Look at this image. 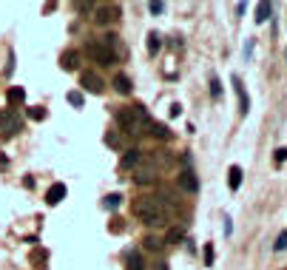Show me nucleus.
<instances>
[{
    "label": "nucleus",
    "instance_id": "f257e3e1",
    "mask_svg": "<svg viewBox=\"0 0 287 270\" xmlns=\"http://www.w3.org/2000/svg\"><path fill=\"white\" fill-rule=\"evenodd\" d=\"M131 213L148 228H159L168 222V208L159 196H136L134 205H131Z\"/></svg>",
    "mask_w": 287,
    "mask_h": 270
},
{
    "label": "nucleus",
    "instance_id": "f03ea898",
    "mask_svg": "<svg viewBox=\"0 0 287 270\" xmlns=\"http://www.w3.org/2000/svg\"><path fill=\"white\" fill-rule=\"evenodd\" d=\"M117 125L125 134L139 136V134H145V128L151 125V119H148V111L142 105H125V108L117 111Z\"/></svg>",
    "mask_w": 287,
    "mask_h": 270
},
{
    "label": "nucleus",
    "instance_id": "7ed1b4c3",
    "mask_svg": "<svg viewBox=\"0 0 287 270\" xmlns=\"http://www.w3.org/2000/svg\"><path fill=\"white\" fill-rule=\"evenodd\" d=\"M85 54H88V57H91L94 63H100V66H111V63L117 60V54L108 49V46H105L102 40H91V43L85 46Z\"/></svg>",
    "mask_w": 287,
    "mask_h": 270
},
{
    "label": "nucleus",
    "instance_id": "20e7f679",
    "mask_svg": "<svg viewBox=\"0 0 287 270\" xmlns=\"http://www.w3.org/2000/svg\"><path fill=\"white\" fill-rule=\"evenodd\" d=\"M131 179H134L136 185H151L153 179H156V162L153 159H142L136 168H131Z\"/></svg>",
    "mask_w": 287,
    "mask_h": 270
},
{
    "label": "nucleus",
    "instance_id": "39448f33",
    "mask_svg": "<svg viewBox=\"0 0 287 270\" xmlns=\"http://www.w3.org/2000/svg\"><path fill=\"white\" fill-rule=\"evenodd\" d=\"M17 131H23V119H20V114H15L12 108L3 111V114H0V134L9 139V136H15Z\"/></svg>",
    "mask_w": 287,
    "mask_h": 270
},
{
    "label": "nucleus",
    "instance_id": "423d86ee",
    "mask_svg": "<svg viewBox=\"0 0 287 270\" xmlns=\"http://www.w3.org/2000/svg\"><path fill=\"white\" fill-rule=\"evenodd\" d=\"M94 20H97L100 26H108V23L119 20V6L117 3H100L97 12H94Z\"/></svg>",
    "mask_w": 287,
    "mask_h": 270
},
{
    "label": "nucleus",
    "instance_id": "0eeeda50",
    "mask_svg": "<svg viewBox=\"0 0 287 270\" xmlns=\"http://www.w3.org/2000/svg\"><path fill=\"white\" fill-rule=\"evenodd\" d=\"M176 185L182 188L185 193H196L199 191V179H196V174L191 168H185V171H179V176H176Z\"/></svg>",
    "mask_w": 287,
    "mask_h": 270
},
{
    "label": "nucleus",
    "instance_id": "6e6552de",
    "mask_svg": "<svg viewBox=\"0 0 287 270\" xmlns=\"http://www.w3.org/2000/svg\"><path fill=\"white\" fill-rule=\"evenodd\" d=\"M80 85H83L85 91H91V94H102V88H105L102 77H97L94 71H83V77H80Z\"/></svg>",
    "mask_w": 287,
    "mask_h": 270
},
{
    "label": "nucleus",
    "instance_id": "1a4fd4ad",
    "mask_svg": "<svg viewBox=\"0 0 287 270\" xmlns=\"http://www.w3.org/2000/svg\"><path fill=\"white\" fill-rule=\"evenodd\" d=\"M230 83H233V88H236V94H239V111H242V114H248V111H250V100H248V94H245L242 77L233 74V77H230Z\"/></svg>",
    "mask_w": 287,
    "mask_h": 270
},
{
    "label": "nucleus",
    "instance_id": "9d476101",
    "mask_svg": "<svg viewBox=\"0 0 287 270\" xmlns=\"http://www.w3.org/2000/svg\"><path fill=\"white\" fill-rule=\"evenodd\" d=\"M63 199H66V185H63V182H54V185L46 191V202L49 205H60Z\"/></svg>",
    "mask_w": 287,
    "mask_h": 270
},
{
    "label": "nucleus",
    "instance_id": "9b49d317",
    "mask_svg": "<svg viewBox=\"0 0 287 270\" xmlns=\"http://www.w3.org/2000/svg\"><path fill=\"white\" fill-rule=\"evenodd\" d=\"M60 68L63 71H77L80 68V51H66L60 57Z\"/></svg>",
    "mask_w": 287,
    "mask_h": 270
},
{
    "label": "nucleus",
    "instance_id": "f8f14e48",
    "mask_svg": "<svg viewBox=\"0 0 287 270\" xmlns=\"http://www.w3.org/2000/svg\"><path fill=\"white\" fill-rule=\"evenodd\" d=\"M139 162H142V151H139V148H128L125 156H122V168L131 171V168H136Z\"/></svg>",
    "mask_w": 287,
    "mask_h": 270
},
{
    "label": "nucleus",
    "instance_id": "ddd939ff",
    "mask_svg": "<svg viewBox=\"0 0 287 270\" xmlns=\"http://www.w3.org/2000/svg\"><path fill=\"white\" fill-rule=\"evenodd\" d=\"M114 88H117L119 94H131V77L128 74H117L114 77Z\"/></svg>",
    "mask_w": 287,
    "mask_h": 270
},
{
    "label": "nucleus",
    "instance_id": "4468645a",
    "mask_svg": "<svg viewBox=\"0 0 287 270\" xmlns=\"http://www.w3.org/2000/svg\"><path fill=\"white\" fill-rule=\"evenodd\" d=\"M162 49V34L159 32H148V54H156V51Z\"/></svg>",
    "mask_w": 287,
    "mask_h": 270
},
{
    "label": "nucleus",
    "instance_id": "2eb2a0df",
    "mask_svg": "<svg viewBox=\"0 0 287 270\" xmlns=\"http://www.w3.org/2000/svg\"><path fill=\"white\" fill-rule=\"evenodd\" d=\"M228 182H230L233 191H239V185H242V168H239V165H230V171H228Z\"/></svg>",
    "mask_w": 287,
    "mask_h": 270
},
{
    "label": "nucleus",
    "instance_id": "dca6fc26",
    "mask_svg": "<svg viewBox=\"0 0 287 270\" xmlns=\"http://www.w3.org/2000/svg\"><path fill=\"white\" fill-rule=\"evenodd\" d=\"M270 12H273V6L268 3V0H265V3H259V6H256V23H265V20L270 17Z\"/></svg>",
    "mask_w": 287,
    "mask_h": 270
},
{
    "label": "nucleus",
    "instance_id": "f3484780",
    "mask_svg": "<svg viewBox=\"0 0 287 270\" xmlns=\"http://www.w3.org/2000/svg\"><path fill=\"white\" fill-rule=\"evenodd\" d=\"M148 128H151V134H153V136H159V139H168V136H171L168 125H162V122H151Z\"/></svg>",
    "mask_w": 287,
    "mask_h": 270
},
{
    "label": "nucleus",
    "instance_id": "a211bd4d",
    "mask_svg": "<svg viewBox=\"0 0 287 270\" xmlns=\"http://www.w3.org/2000/svg\"><path fill=\"white\" fill-rule=\"evenodd\" d=\"M182 239H185L182 228H171V231H168V236L162 239V242H165V245H176V242H182Z\"/></svg>",
    "mask_w": 287,
    "mask_h": 270
},
{
    "label": "nucleus",
    "instance_id": "6ab92c4d",
    "mask_svg": "<svg viewBox=\"0 0 287 270\" xmlns=\"http://www.w3.org/2000/svg\"><path fill=\"white\" fill-rule=\"evenodd\" d=\"M6 97H9V102H12V105H17V102H23L26 100V91H23V88H9V94H6Z\"/></svg>",
    "mask_w": 287,
    "mask_h": 270
},
{
    "label": "nucleus",
    "instance_id": "aec40b11",
    "mask_svg": "<svg viewBox=\"0 0 287 270\" xmlns=\"http://www.w3.org/2000/svg\"><path fill=\"white\" fill-rule=\"evenodd\" d=\"M125 270H145V265H142V259L136 253L128 256V262H125Z\"/></svg>",
    "mask_w": 287,
    "mask_h": 270
},
{
    "label": "nucleus",
    "instance_id": "412c9836",
    "mask_svg": "<svg viewBox=\"0 0 287 270\" xmlns=\"http://www.w3.org/2000/svg\"><path fill=\"white\" fill-rule=\"evenodd\" d=\"M210 97H213V100H219L222 97V83H219L216 74H210Z\"/></svg>",
    "mask_w": 287,
    "mask_h": 270
},
{
    "label": "nucleus",
    "instance_id": "4be33fe9",
    "mask_svg": "<svg viewBox=\"0 0 287 270\" xmlns=\"http://www.w3.org/2000/svg\"><path fill=\"white\" fill-rule=\"evenodd\" d=\"M119 202H122V196H119V193H108V196H105V208H108V211H114V208H119Z\"/></svg>",
    "mask_w": 287,
    "mask_h": 270
},
{
    "label": "nucleus",
    "instance_id": "5701e85b",
    "mask_svg": "<svg viewBox=\"0 0 287 270\" xmlns=\"http://www.w3.org/2000/svg\"><path fill=\"white\" fill-rule=\"evenodd\" d=\"M29 117L37 119V122H40V119H46V108H43V105H32V108H29Z\"/></svg>",
    "mask_w": 287,
    "mask_h": 270
},
{
    "label": "nucleus",
    "instance_id": "b1692460",
    "mask_svg": "<svg viewBox=\"0 0 287 270\" xmlns=\"http://www.w3.org/2000/svg\"><path fill=\"white\" fill-rule=\"evenodd\" d=\"M145 248L148 251H159V248H165V242L162 239H153V236H145Z\"/></svg>",
    "mask_w": 287,
    "mask_h": 270
},
{
    "label": "nucleus",
    "instance_id": "393cba45",
    "mask_svg": "<svg viewBox=\"0 0 287 270\" xmlns=\"http://www.w3.org/2000/svg\"><path fill=\"white\" fill-rule=\"evenodd\" d=\"M68 102H71L74 108H83V94H80V91H68Z\"/></svg>",
    "mask_w": 287,
    "mask_h": 270
},
{
    "label": "nucleus",
    "instance_id": "a878e982",
    "mask_svg": "<svg viewBox=\"0 0 287 270\" xmlns=\"http://www.w3.org/2000/svg\"><path fill=\"white\" fill-rule=\"evenodd\" d=\"M205 265L213 268V245H205Z\"/></svg>",
    "mask_w": 287,
    "mask_h": 270
},
{
    "label": "nucleus",
    "instance_id": "bb28decb",
    "mask_svg": "<svg viewBox=\"0 0 287 270\" xmlns=\"http://www.w3.org/2000/svg\"><path fill=\"white\" fill-rule=\"evenodd\" d=\"M108 231H114V233H122V219H119V216H114V219H111V225H108Z\"/></svg>",
    "mask_w": 287,
    "mask_h": 270
},
{
    "label": "nucleus",
    "instance_id": "cd10ccee",
    "mask_svg": "<svg viewBox=\"0 0 287 270\" xmlns=\"http://www.w3.org/2000/svg\"><path fill=\"white\" fill-rule=\"evenodd\" d=\"M273 248H276V251H287V231L276 239V245H273Z\"/></svg>",
    "mask_w": 287,
    "mask_h": 270
},
{
    "label": "nucleus",
    "instance_id": "c85d7f7f",
    "mask_svg": "<svg viewBox=\"0 0 287 270\" xmlns=\"http://www.w3.org/2000/svg\"><path fill=\"white\" fill-rule=\"evenodd\" d=\"M148 9H151V15H159V12H162V9H165V6H162V3H159V0H153V3H148Z\"/></svg>",
    "mask_w": 287,
    "mask_h": 270
},
{
    "label": "nucleus",
    "instance_id": "c756f323",
    "mask_svg": "<svg viewBox=\"0 0 287 270\" xmlns=\"http://www.w3.org/2000/svg\"><path fill=\"white\" fill-rule=\"evenodd\" d=\"M105 142H108L111 148H117V145H119V136L117 134H108V136H105Z\"/></svg>",
    "mask_w": 287,
    "mask_h": 270
},
{
    "label": "nucleus",
    "instance_id": "7c9ffc66",
    "mask_svg": "<svg viewBox=\"0 0 287 270\" xmlns=\"http://www.w3.org/2000/svg\"><path fill=\"white\" fill-rule=\"evenodd\" d=\"M287 159V148H279V151H276V162H279V165H282V162H285Z\"/></svg>",
    "mask_w": 287,
    "mask_h": 270
},
{
    "label": "nucleus",
    "instance_id": "2f4dec72",
    "mask_svg": "<svg viewBox=\"0 0 287 270\" xmlns=\"http://www.w3.org/2000/svg\"><path fill=\"white\" fill-rule=\"evenodd\" d=\"M153 270H168V265H156Z\"/></svg>",
    "mask_w": 287,
    "mask_h": 270
}]
</instances>
